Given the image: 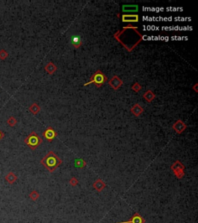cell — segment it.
I'll list each match as a JSON object with an SVG mask.
<instances>
[{
    "mask_svg": "<svg viewBox=\"0 0 198 223\" xmlns=\"http://www.w3.org/2000/svg\"><path fill=\"white\" fill-rule=\"evenodd\" d=\"M197 86H198V84H195V85L194 86V87H193V88H192L194 90V91H195V92H198V90L197 89Z\"/></svg>",
    "mask_w": 198,
    "mask_h": 223,
    "instance_id": "4316f807",
    "label": "cell"
},
{
    "mask_svg": "<svg viewBox=\"0 0 198 223\" xmlns=\"http://www.w3.org/2000/svg\"><path fill=\"white\" fill-rule=\"evenodd\" d=\"M143 98H144V99H146V101L147 102H152L155 99V98H156V95H155V93L152 92V90L148 89L147 90L145 93L143 94Z\"/></svg>",
    "mask_w": 198,
    "mask_h": 223,
    "instance_id": "5bb4252c",
    "label": "cell"
},
{
    "mask_svg": "<svg viewBox=\"0 0 198 223\" xmlns=\"http://www.w3.org/2000/svg\"><path fill=\"white\" fill-rule=\"evenodd\" d=\"M74 164H75V166L78 168H81L83 169L84 167H85L87 164L84 161L83 159H76L75 160V162H74Z\"/></svg>",
    "mask_w": 198,
    "mask_h": 223,
    "instance_id": "d6986e66",
    "label": "cell"
},
{
    "mask_svg": "<svg viewBox=\"0 0 198 223\" xmlns=\"http://www.w3.org/2000/svg\"><path fill=\"white\" fill-rule=\"evenodd\" d=\"M24 143L32 150H35L43 143V139L36 132L33 131L24 139Z\"/></svg>",
    "mask_w": 198,
    "mask_h": 223,
    "instance_id": "277c9868",
    "label": "cell"
},
{
    "mask_svg": "<svg viewBox=\"0 0 198 223\" xmlns=\"http://www.w3.org/2000/svg\"><path fill=\"white\" fill-rule=\"evenodd\" d=\"M70 44L74 49H78L83 44V40L81 39V36L78 34L72 35L70 37Z\"/></svg>",
    "mask_w": 198,
    "mask_h": 223,
    "instance_id": "8992f818",
    "label": "cell"
},
{
    "mask_svg": "<svg viewBox=\"0 0 198 223\" xmlns=\"http://www.w3.org/2000/svg\"><path fill=\"white\" fill-rule=\"evenodd\" d=\"M122 11L124 13H135L139 11V6L137 5H124L122 6Z\"/></svg>",
    "mask_w": 198,
    "mask_h": 223,
    "instance_id": "4fadbf2b",
    "label": "cell"
},
{
    "mask_svg": "<svg viewBox=\"0 0 198 223\" xmlns=\"http://www.w3.org/2000/svg\"><path fill=\"white\" fill-rule=\"evenodd\" d=\"M69 183H70L71 185H72V186H76L78 184V180L75 177H73L71 178V180L69 181Z\"/></svg>",
    "mask_w": 198,
    "mask_h": 223,
    "instance_id": "d4e9b609",
    "label": "cell"
},
{
    "mask_svg": "<svg viewBox=\"0 0 198 223\" xmlns=\"http://www.w3.org/2000/svg\"><path fill=\"white\" fill-rule=\"evenodd\" d=\"M4 136H5V134H4L3 132L2 131V130H0V140L2 139V138L4 137Z\"/></svg>",
    "mask_w": 198,
    "mask_h": 223,
    "instance_id": "484cf974",
    "label": "cell"
},
{
    "mask_svg": "<svg viewBox=\"0 0 198 223\" xmlns=\"http://www.w3.org/2000/svg\"><path fill=\"white\" fill-rule=\"evenodd\" d=\"M44 70L47 72L49 74H53L57 70V67L56 66L53 62H48L45 67H44Z\"/></svg>",
    "mask_w": 198,
    "mask_h": 223,
    "instance_id": "9a60e30c",
    "label": "cell"
},
{
    "mask_svg": "<svg viewBox=\"0 0 198 223\" xmlns=\"http://www.w3.org/2000/svg\"><path fill=\"white\" fill-rule=\"evenodd\" d=\"M109 84L110 85L111 88H113L114 90H118L123 84V81L119 77H118L117 75H114L109 81Z\"/></svg>",
    "mask_w": 198,
    "mask_h": 223,
    "instance_id": "52a82bcc",
    "label": "cell"
},
{
    "mask_svg": "<svg viewBox=\"0 0 198 223\" xmlns=\"http://www.w3.org/2000/svg\"><path fill=\"white\" fill-rule=\"evenodd\" d=\"M114 37L129 52L132 51L143 40V35L138 31L137 27L132 25L123 27L122 31L115 33Z\"/></svg>",
    "mask_w": 198,
    "mask_h": 223,
    "instance_id": "6da1fadb",
    "label": "cell"
},
{
    "mask_svg": "<svg viewBox=\"0 0 198 223\" xmlns=\"http://www.w3.org/2000/svg\"><path fill=\"white\" fill-rule=\"evenodd\" d=\"M173 130L177 133V134H181L184 130L187 129V125L181 120V119H178L175 123L173 125Z\"/></svg>",
    "mask_w": 198,
    "mask_h": 223,
    "instance_id": "ba28073f",
    "label": "cell"
},
{
    "mask_svg": "<svg viewBox=\"0 0 198 223\" xmlns=\"http://www.w3.org/2000/svg\"><path fill=\"white\" fill-rule=\"evenodd\" d=\"M132 89L135 92H139L142 89L141 84H139V82H135V84H133L132 86Z\"/></svg>",
    "mask_w": 198,
    "mask_h": 223,
    "instance_id": "7402d4cb",
    "label": "cell"
},
{
    "mask_svg": "<svg viewBox=\"0 0 198 223\" xmlns=\"http://www.w3.org/2000/svg\"><path fill=\"white\" fill-rule=\"evenodd\" d=\"M43 136H44V138L47 140L48 142H52L53 140V139L56 137L57 136V133L55 131V130L53 129L51 126H49L44 130V133H43Z\"/></svg>",
    "mask_w": 198,
    "mask_h": 223,
    "instance_id": "5b68a950",
    "label": "cell"
},
{
    "mask_svg": "<svg viewBox=\"0 0 198 223\" xmlns=\"http://www.w3.org/2000/svg\"><path fill=\"white\" fill-rule=\"evenodd\" d=\"M40 107L37 103H33L29 107V111L32 113L33 115H37L40 112Z\"/></svg>",
    "mask_w": 198,
    "mask_h": 223,
    "instance_id": "e0dca14e",
    "label": "cell"
},
{
    "mask_svg": "<svg viewBox=\"0 0 198 223\" xmlns=\"http://www.w3.org/2000/svg\"><path fill=\"white\" fill-rule=\"evenodd\" d=\"M122 22L125 23H138L139 20V16L136 14L133 15H128V14H123L122 16Z\"/></svg>",
    "mask_w": 198,
    "mask_h": 223,
    "instance_id": "9c48e42d",
    "label": "cell"
},
{
    "mask_svg": "<svg viewBox=\"0 0 198 223\" xmlns=\"http://www.w3.org/2000/svg\"><path fill=\"white\" fill-rule=\"evenodd\" d=\"M6 122H7L8 126H10V127H14V126L16 125V123H17V120H16V119L14 116H10V118L7 119Z\"/></svg>",
    "mask_w": 198,
    "mask_h": 223,
    "instance_id": "ffe728a7",
    "label": "cell"
},
{
    "mask_svg": "<svg viewBox=\"0 0 198 223\" xmlns=\"http://www.w3.org/2000/svg\"><path fill=\"white\" fill-rule=\"evenodd\" d=\"M43 166L47 169L48 171L53 173L60 165L62 164V160L59 158V156L56 154L53 151H50L47 154L44 156L40 161Z\"/></svg>",
    "mask_w": 198,
    "mask_h": 223,
    "instance_id": "7a4b0ae2",
    "label": "cell"
},
{
    "mask_svg": "<svg viewBox=\"0 0 198 223\" xmlns=\"http://www.w3.org/2000/svg\"><path fill=\"white\" fill-rule=\"evenodd\" d=\"M184 165H183L180 161H179V160H177V161L171 166V170H173V171H175V170H184Z\"/></svg>",
    "mask_w": 198,
    "mask_h": 223,
    "instance_id": "ac0fdd59",
    "label": "cell"
},
{
    "mask_svg": "<svg viewBox=\"0 0 198 223\" xmlns=\"http://www.w3.org/2000/svg\"><path fill=\"white\" fill-rule=\"evenodd\" d=\"M173 172H174V174L178 179L183 178V176H184V170H177Z\"/></svg>",
    "mask_w": 198,
    "mask_h": 223,
    "instance_id": "603a6c76",
    "label": "cell"
},
{
    "mask_svg": "<svg viewBox=\"0 0 198 223\" xmlns=\"http://www.w3.org/2000/svg\"><path fill=\"white\" fill-rule=\"evenodd\" d=\"M108 81V78L105 76V74L101 71V70H97L94 73L90 78L89 81L84 84V86L89 85L90 84H95L97 88H101L103 84Z\"/></svg>",
    "mask_w": 198,
    "mask_h": 223,
    "instance_id": "3957f363",
    "label": "cell"
},
{
    "mask_svg": "<svg viewBox=\"0 0 198 223\" xmlns=\"http://www.w3.org/2000/svg\"><path fill=\"white\" fill-rule=\"evenodd\" d=\"M9 56V53H7L6 50H0V59L1 60H6Z\"/></svg>",
    "mask_w": 198,
    "mask_h": 223,
    "instance_id": "cb8c5ba5",
    "label": "cell"
},
{
    "mask_svg": "<svg viewBox=\"0 0 198 223\" xmlns=\"http://www.w3.org/2000/svg\"><path fill=\"white\" fill-rule=\"evenodd\" d=\"M29 197L30 198L32 201H36L40 198V194L36 191H33L30 193V195H29Z\"/></svg>",
    "mask_w": 198,
    "mask_h": 223,
    "instance_id": "44dd1931",
    "label": "cell"
},
{
    "mask_svg": "<svg viewBox=\"0 0 198 223\" xmlns=\"http://www.w3.org/2000/svg\"><path fill=\"white\" fill-rule=\"evenodd\" d=\"M145 219L142 217L139 213L134 214L131 219L126 222H117V223H145Z\"/></svg>",
    "mask_w": 198,
    "mask_h": 223,
    "instance_id": "8fae6325",
    "label": "cell"
},
{
    "mask_svg": "<svg viewBox=\"0 0 198 223\" xmlns=\"http://www.w3.org/2000/svg\"><path fill=\"white\" fill-rule=\"evenodd\" d=\"M105 186H106V184H105V182H104L101 179L96 180L93 184L94 188L95 189L96 191H98V192H101L103 189L105 188Z\"/></svg>",
    "mask_w": 198,
    "mask_h": 223,
    "instance_id": "7c38bea8",
    "label": "cell"
},
{
    "mask_svg": "<svg viewBox=\"0 0 198 223\" xmlns=\"http://www.w3.org/2000/svg\"><path fill=\"white\" fill-rule=\"evenodd\" d=\"M130 111H131V113H132L135 117H139L142 114H143V112H144V109H143V108L141 105H139V103H136V104H135L132 107Z\"/></svg>",
    "mask_w": 198,
    "mask_h": 223,
    "instance_id": "30bf717a",
    "label": "cell"
},
{
    "mask_svg": "<svg viewBox=\"0 0 198 223\" xmlns=\"http://www.w3.org/2000/svg\"><path fill=\"white\" fill-rule=\"evenodd\" d=\"M5 180L7 181L10 184H13L16 180H17V176L13 172H9V173L5 176Z\"/></svg>",
    "mask_w": 198,
    "mask_h": 223,
    "instance_id": "2e32d148",
    "label": "cell"
}]
</instances>
